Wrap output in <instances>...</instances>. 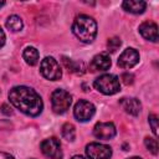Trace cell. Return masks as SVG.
<instances>
[{
    "label": "cell",
    "instance_id": "obj_1",
    "mask_svg": "<svg viewBox=\"0 0 159 159\" xmlns=\"http://www.w3.org/2000/svg\"><path fill=\"white\" fill-rule=\"evenodd\" d=\"M9 99L15 108L30 117L39 116L43 108V103L39 93L27 86L12 87L9 92Z\"/></svg>",
    "mask_w": 159,
    "mask_h": 159
},
{
    "label": "cell",
    "instance_id": "obj_2",
    "mask_svg": "<svg viewBox=\"0 0 159 159\" xmlns=\"http://www.w3.org/2000/svg\"><path fill=\"white\" fill-rule=\"evenodd\" d=\"M72 32L81 42L91 43L97 35V24L91 16L80 15L73 21Z\"/></svg>",
    "mask_w": 159,
    "mask_h": 159
},
{
    "label": "cell",
    "instance_id": "obj_3",
    "mask_svg": "<svg viewBox=\"0 0 159 159\" xmlns=\"http://www.w3.org/2000/svg\"><path fill=\"white\" fill-rule=\"evenodd\" d=\"M93 86L98 92L107 94V96L116 94L120 89L119 78L116 75H111V73H106V75L97 77L93 82Z\"/></svg>",
    "mask_w": 159,
    "mask_h": 159
},
{
    "label": "cell",
    "instance_id": "obj_4",
    "mask_svg": "<svg viewBox=\"0 0 159 159\" xmlns=\"http://www.w3.org/2000/svg\"><path fill=\"white\" fill-rule=\"evenodd\" d=\"M72 103L71 94L65 89H55L51 94V106L55 113L62 114L65 113Z\"/></svg>",
    "mask_w": 159,
    "mask_h": 159
},
{
    "label": "cell",
    "instance_id": "obj_5",
    "mask_svg": "<svg viewBox=\"0 0 159 159\" xmlns=\"http://www.w3.org/2000/svg\"><path fill=\"white\" fill-rule=\"evenodd\" d=\"M40 72L45 78H47L50 81H57L62 76V71H61L60 63L53 57H48V56L45 57L41 61Z\"/></svg>",
    "mask_w": 159,
    "mask_h": 159
},
{
    "label": "cell",
    "instance_id": "obj_6",
    "mask_svg": "<svg viewBox=\"0 0 159 159\" xmlns=\"http://www.w3.org/2000/svg\"><path fill=\"white\" fill-rule=\"evenodd\" d=\"M41 152L43 153V155H46L50 159H62V150H61V144L60 140L55 137L47 138L45 139L41 145Z\"/></svg>",
    "mask_w": 159,
    "mask_h": 159
},
{
    "label": "cell",
    "instance_id": "obj_7",
    "mask_svg": "<svg viewBox=\"0 0 159 159\" xmlns=\"http://www.w3.org/2000/svg\"><path fill=\"white\" fill-rule=\"evenodd\" d=\"M94 112H96L94 106L91 102L86 101V99H80L75 104V108H73V114H75L76 119L80 120V122L89 120L93 117Z\"/></svg>",
    "mask_w": 159,
    "mask_h": 159
},
{
    "label": "cell",
    "instance_id": "obj_8",
    "mask_svg": "<svg viewBox=\"0 0 159 159\" xmlns=\"http://www.w3.org/2000/svg\"><path fill=\"white\" fill-rule=\"evenodd\" d=\"M86 154L89 159H109L112 155V149L106 144L93 142L86 145Z\"/></svg>",
    "mask_w": 159,
    "mask_h": 159
},
{
    "label": "cell",
    "instance_id": "obj_9",
    "mask_svg": "<svg viewBox=\"0 0 159 159\" xmlns=\"http://www.w3.org/2000/svg\"><path fill=\"white\" fill-rule=\"evenodd\" d=\"M138 62H139V53L135 48L132 47L125 48L118 58V66L122 68H132Z\"/></svg>",
    "mask_w": 159,
    "mask_h": 159
},
{
    "label": "cell",
    "instance_id": "obj_10",
    "mask_svg": "<svg viewBox=\"0 0 159 159\" xmlns=\"http://www.w3.org/2000/svg\"><path fill=\"white\" fill-rule=\"evenodd\" d=\"M116 133H117L116 127L111 122H99L93 128L94 137L98 138V139H103V140L112 139L116 135Z\"/></svg>",
    "mask_w": 159,
    "mask_h": 159
},
{
    "label": "cell",
    "instance_id": "obj_11",
    "mask_svg": "<svg viewBox=\"0 0 159 159\" xmlns=\"http://www.w3.org/2000/svg\"><path fill=\"white\" fill-rule=\"evenodd\" d=\"M139 32L148 41H152V42H157L158 41V26L153 21L143 22L139 26Z\"/></svg>",
    "mask_w": 159,
    "mask_h": 159
},
{
    "label": "cell",
    "instance_id": "obj_12",
    "mask_svg": "<svg viewBox=\"0 0 159 159\" xmlns=\"http://www.w3.org/2000/svg\"><path fill=\"white\" fill-rule=\"evenodd\" d=\"M111 58L107 53H98L92 58L91 70L92 71H106L111 67Z\"/></svg>",
    "mask_w": 159,
    "mask_h": 159
},
{
    "label": "cell",
    "instance_id": "obj_13",
    "mask_svg": "<svg viewBox=\"0 0 159 159\" xmlns=\"http://www.w3.org/2000/svg\"><path fill=\"white\" fill-rule=\"evenodd\" d=\"M119 103H120L122 108L128 114H132V116H138L142 109V104H140L139 99H137V98H122Z\"/></svg>",
    "mask_w": 159,
    "mask_h": 159
},
{
    "label": "cell",
    "instance_id": "obj_14",
    "mask_svg": "<svg viewBox=\"0 0 159 159\" xmlns=\"http://www.w3.org/2000/svg\"><path fill=\"white\" fill-rule=\"evenodd\" d=\"M122 6L125 11L130 14H142L147 7V2L140 0H127V1H123Z\"/></svg>",
    "mask_w": 159,
    "mask_h": 159
},
{
    "label": "cell",
    "instance_id": "obj_15",
    "mask_svg": "<svg viewBox=\"0 0 159 159\" xmlns=\"http://www.w3.org/2000/svg\"><path fill=\"white\" fill-rule=\"evenodd\" d=\"M22 57L27 65L35 66L39 62V51L32 46H27L22 52Z\"/></svg>",
    "mask_w": 159,
    "mask_h": 159
},
{
    "label": "cell",
    "instance_id": "obj_16",
    "mask_svg": "<svg viewBox=\"0 0 159 159\" xmlns=\"http://www.w3.org/2000/svg\"><path fill=\"white\" fill-rule=\"evenodd\" d=\"M62 62H63V65L66 66V68H67L68 71L75 72V73H77V75L83 73L84 67H83V63H82V62H76V61L70 60V58H67V57H63V58H62Z\"/></svg>",
    "mask_w": 159,
    "mask_h": 159
},
{
    "label": "cell",
    "instance_id": "obj_17",
    "mask_svg": "<svg viewBox=\"0 0 159 159\" xmlns=\"http://www.w3.org/2000/svg\"><path fill=\"white\" fill-rule=\"evenodd\" d=\"M22 26H24L22 20H21V17L17 16V15H11V16H9L7 20H6V27H7L10 31H12V32L20 31V30L22 29Z\"/></svg>",
    "mask_w": 159,
    "mask_h": 159
},
{
    "label": "cell",
    "instance_id": "obj_18",
    "mask_svg": "<svg viewBox=\"0 0 159 159\" xmlns=\"http://www.w3.org/2000/svg\"><path fill=\"white\" fill-rule=\"evenodd\" d=\"M62 137L68 140V142H73L75 138H76V129H75V125L71 124V123H65L62 125Z\"/></svg>",
    "mask_w": 159,
    "mask_h": 159
},
{
    "label": "cell",
    "instance_id": "obj_19",
    "mask_svg": "<svg viewBox=\"0 0 159 159\" xmlns=\"http://www.w3.org/2000/svg\"><path fill=\"white\" fill-rule=\"evenodd\" d=\"M144 144H145L147 149H148L150 153H153L154 155H157V154H158V142H157V139H155V138L147 137V138L144 139Z\"/></svg>",
    "mask_w": 159,
    "mask_h": 159
},
{
    "label": "cell",
    "instance_id": "obj_20",
    "mask_svg": "<svg viewBox=\"0 0 159 159\" xmlns=\"http://www.w3.org/2000/svg\"><path fill=\"white\" fill-rule=\"evenodd\" d=\"M120 43H122V42H120V40H119L118 37H112V39H109L108 42H107L108 51H111V52H116V51L119 48Z\"/></svg>",
    "mask_w": 159,
    "mask_h": 159
},
{
    "label": "cell",
    "instance_id": "obj_21",
    "mask_svg": "<svg viewBox=\"0 0 159 159\" xmlns=\"http://www.w3.org/2000/svg\"><path fill=\"white\" fill-rule=\"evenodd\" d=\"M149 124L152 127V132L154 133V135H158V116L152 113L149 114Z\"/></svg>",
    "mask_w": 159,
    "mask_h": 159
},
{
    "label": "cell",
    "instance_id": "obj_22",
    "mask_svg": "<svg viewBox=\"0 0 159 159\" xmlns=\"http://www.w3.org/2000/svg\"><path fill=\"white\" fill-rule=\"evenodd\" d=\"M120 80H122V82H123L124 84L129 86V84L133 83V81H134V76H133L132 73H129V72H124V73L120 76Z\"/></svg>",
    "mask_w": 159,
    "mask_h": 159
},
{
    "label": "cell",
    "instance_id": "obj_23",
    "mask_svg": "<svg viewBox=\"0 0 159 159\" xmlns=\"http://www.w3.org/2000/svg\"><path fill=\"white\" fill-rule=\"evenodd\" d=\"M1 112L4 113V114H6V116H10V114H12V109H11V107H9L6 103H4V104H1Z\"/></svg>",
    "mask_w": 159,
    "mask_h": 159
},
{
    "label": "cell",
    "instance_id": "obj_24",
    "mask_svg": "<svg viewBox=\"0 0 159 159\" xmlns=\"http://www.w3.org/2000/svg\"><path fill=\"white\" fill-rule=\"evenodd\" d=\"M4 45H5V34H4L2 29L0 27V48H1Z\"/></svg>",
    "mask_w": 159,
    "mask_h": 159
},
{
    "label": "cell",
    "instance_id": "obj_25",
    "mask_svg": "<svg viewBox=\"0 0 159 159\" xmlns=\"http://www.w3.org/2000/svg\"><path fill=\"white\" fill-rule=\"evenodd\" d=\"M0 159H15L12 155H10L9 153H4V152H0Z\"/></svg>",
    "mask_w": 159,
    "mask_h": 159
},
{
    "label": "cell",
    "instance_id": "obj_26",
    "mask_svg": "<svg viewBox=\"0 0 159 159\" xmlns=\"http://www.w3.org/2000/svg\"><path fill=\"white\" fill-rule=\"evenodd\" d=\"M71 159H86V158H83L82 155H73Z\"/></svg>",
    "mask_w": 159,
    "mask_h": 159
},
{
    "label": "cell",
    "instance_id": "obj_27",
    "mask_svg": "<svg viewBox=\"0 0 159 159\" xmlns=\"http://www.w3.org/2000/svg\"><path fill=\"white\" fill-rule=\"evenodd\" d=\"M128 159H142L140 157H132V158H128Z\"/></svg>",
    "mask_w": 159,
    "mask_h": 159
},
{
    "label": "cell",
    "instance_id": "obj_28",
    "mask_svg": "<svg viewBox=\"0 0 159 159\" xmlns=\"http://www.w3.org/2000/svg\"><path fill=\"white\" fill-rule=\"evenodd\" d=\"M4 5H5V1H0V7L4 6Z\"/></svg>",
    "mask_w": 159,
    "mask_h": 159
}]
</instances>
